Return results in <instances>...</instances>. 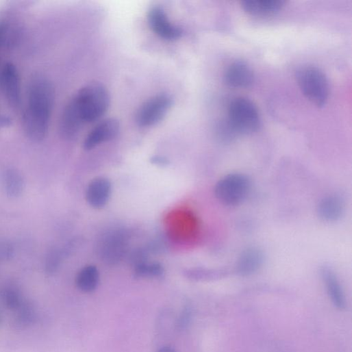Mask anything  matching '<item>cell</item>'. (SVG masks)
Returning <instances> with one entry per match:
<instances>
[{
    "label": "cell",
    "mask_w": 352,
    "mask_h": 352,
    "mask_svg": "<svg viewBox=\"0 0 352 352\" xmlns=\"http://www.w3.org/2000/svg\"><path fill=\"white\" fill-rule=\"evenodd\" d=\"M0 88L10 107L18 110L22 105L21 81L18 68L14 64L8 63L0 73Z\"/></svg>",
    "instance_id": "7"
},
{
    "label": "cell",
    "mask_w": 352,
    "mask_h": 352,
    "mask_svg": "<svg viewBox=\"0 0 352 352\" xmlns=\"http://www.w3.org/2000/svg\"><path fill=\"white\" fill-rule=\"evenodd\" d=\"M14 255L13 247L7 242L0 244V258L3 260H10Z\"/></svg>",
    "instance_id": "23"
},
{
    "label": "cell",
    "mask_w": 352,
    "mask_h": 352,
    "mask_svg": "<svg viewBox=\"0 0 352 352\" xmlns=\"http://www.w3.org/2000/svg\"><path fill=\"white\" fill-rule=\"evenodd\" d=\"M344 205L342 199L336 195L323 198L317 207V214L326 223H334L342 216Z\"/></svg>",
    "instance_id": "14"
},
{
    "label": "cell",
    "mask_w": 352,
    "mask_h": 352,
    "mask_svg": "<svg viewBox=\"0 0 352 352\" xmlns=\"http://www.w3.org/2000/svg\"><path fill=\"white\" fill-rule=\"evenodd\" d=\"M55 101L53 84L44 77H35L31 81L23 114V126L29 139L40 142L49 133Z\"/></svg>",
    "instance_id": "1"
},
{
    "label": "cell",
    "mask_w": 352,
    "mask_h": 352,
    "mask_svg": "<svg viewBox=\"0 0 352 352\" xmlns=\"http://www.w3.org/2000/svg\"><path fill=\"white\" fill-rule=\"evenodd\" d=\"M224 80L227 85L235 88L251 86L254 81V74L251 67L244 62H235L226 70Z\"/></svg>",
    "instance_id": "10"
},
{
    "label": "cell",
    "mask_w": 352,
    "mask_h": 352,
    "mask_svg": "<svg viewBox=\"0 0 352 352\" xmlns=\"http://www.w3.org/2000/svg\"><path fill=\"white\" fill-rule=\"evenodd\" d=\"M14 324L18 329H26L37 320L38 312L34 304L26 299L24 303L14 312Z\"/></svg>",
    "instance_id": "17"
},
{
    "label": "cell",
    "mask_w": 352,
    "mask_h": 352,
    "mask_svg": "<svg viewBox=\"0 0 352 352\" xmlns=\"http://www.w3.org/2000/svg\"><path fill=\"white\" fill-rule=\"evenodd\" d=\"M12 123L10 117L3 114L1 106H0V128L10 126Z\"/></svg>",
    "instance_id": "25"
},
{
    "label": "cell",
    "mask_w": 352,
    "mask_h": 352,
    "mask_svg": "<svg viewBox=\"0 0 352 352\" xmlns=\"http://www.w3.org/2000/svg\"><path fill=\"white\" fill-rule=\"evenodd\" d=\"M218 134L219 138L225 142L232 141L238 136L228 120L221 123Z\"/></svg>",
    "instance_id": "21"
},
{
    "label": "cell",
    "mask_w": 352,
    "mask_h": 352,
    "mask_svg": "<svg viewBox=\"0 0 352 352\" xmlns=\"http://www.w3.org/2000/svg\"><path fill=\"white\" fill-rule=\"evenodd\" d=\"M148 23L151 29L163 40L173 41L179 39L183 35L182 29L171 24L160 8L151 9L148 14Z\"/></svg>",
    "instance_id": "8"
},
{
    "label": "cell",
    "mask_w": 352,
    "mask_h": 352,
    "mask_svg": "<svg viewBox=\"0 0 352 352\" xmlns=\"http://www.w3.org/2000/svg\"><path fill=\"white\" fill-rule=\"evenodd\" d=\"M190 316H191L190 311L189 310V309L186 308L184 311V312H183V314H182V315H181V316L180 318V321H179V325L181 327H186L188 324V323L190 321Z\"/></svg>",
    "instance_id": "24"
},
{
    "label": "cell",
    "mask_w": 352,
    "mask_h": 352,
    "mask_svg": "<svg viewBox=\"0 0 352 352\" xmlns=\"http://www.w3.org/2000/svg\"><path fill=\"white\" fill-rule=\"evenodd\" d=\"M99 282L98 269L94 266H87L77 275V287L82 292H90L97 288Z\"/></svg>",
    "instance_id": "18"
},
{
    "label": "cell",
    "mask_w": 352,
    "mask_h": 352,
    "mask_svg": "<svg viewBox=\"0 0 352 352\" xmlns=\"http://www.w3.org/2000/svg\"><path fill=\"white\" fill-rule=\"evenodd\" d=\"M162 273L163 269L158 264H139L135 270L136 276L138 277H158L161 276Z\"/></svg>",
    "instance_id": "20"
},
{
    "label": "cell",
    "mask_w": 352,
    "mask_h": 352,
    "mask_svg": "<svg viewBox=\"0 0 352 352\" xmlns=\"http://www.w3.org/2000/svg\"><path fill=\"white\" fill-rule=\"evenodd\" d=\"M283 0H246L242 3L243 10L255 16H271L279 12L284 6Z\"/></svg>",
    "instance_id": "15"
},
{
    "label": "cell",
    "mask_w": 352,
    "mask_h": 352,
    "mask_svg": "<svg viewBox=\"0 0 352 352\" xmlns=\"http://www.w3.org/2000/svg\"><path fill=\"white\" fill-rule=\"evenodd\" d=\"M15 32L7 25H0V48L11 46L16 38Z\"/></svg>",
    "instance_id": "22"
},
{
    "label": "cell",
    "mask_w": 352,
    "mask_h": 352,
    "mask_svg": "<svg viewBox=\"0 0 352 352\" xmlns=\"http://www.w3.org/2000/svg\"><path fill=\"white\" fill-rule=\"evenodd\" d=\"M157 352H176L175 350L169 346H164L159 349Z\"/></svg>",
    "instance_id": "26"
},
{
    "label": "cell",
    "mask_w": 352,
    "mask_h": 352,
    "mask_svg": "<svg viewBox=\"0 0 352 352\" xmlns=\"http://www.w3.org/2000/svg\"><path fill=\"white\" fill-rule=\"evenodd\" d=\"M320 274L328 296L334 305L338 310H344L346 307L345 295L336 275L327 267L323 268Z\"/></svg>",
    "instance_id": "13"
},
{
    "label": "cell",
    "mask_w": 352,
    "mask_h": 352,
    "mask_svg": "<svg viewBox=\"0 0 352 352\" xmlns=\"http://www.w3.org/2000/svg\"><path fill=\"white\" fill-rule=\"evenodd\" d=\"M26 301L22 291L16 286L6 285L0 288V301L8 310L16 312Z\"/></svg>",
    "instance_id": "19"
},
{
    "label": "cell",
    "mask_w": 352,
    "mask_h": 352,
    "mask_svg": "<svg viewBox=\"0 0 352 352\" xmlns=\"http://www.w3.org/2000/svg\"><path fill=\"white\" fill-rule=\"evenodd\" d=\"M228 121L238 136L252 134L259 129L261 124L257 107L244 98L236 99L231 103Z\"/></svg>",
    "instance_id": "5"
},
{
    "label": "cell",
    "mask_w": 352,
    "mask_h": 352,
    "mask_svg": "<svg viewBox=\"0 0 352 352\" xmlns=\"http://www.w3.org/2000/svg\"><path fill=\"white\" fill-rule=\"evenodd\" d=\"M172 105L171 98L160 94L146 101L140 108L136 121L141 127H149L160 121Z\"/></svg>",
    "instance_id": "6"
},
{
    "label": "cell",
    "mask_w": 352,
    "mask_h": 352,
    "mask_svg": "<svg viewBox=\"0 0 352 352\" xmlns=\"http://www.w3.org/2000/svg\"><path fill=\"white\" fill-rule=\"evenodd\" d=\"M251 182L243 173L228 174L221 179L215 187L216 199L224 205L236 207L242 204L249 197Z\"/></svg>",
    "instance_id": "4"
},
{
    "label": "cell",
    "mask_w": 352,
    "mask_h": 352,
    "mask_svg": "<svg viewBox=\"0 0 352 352\" xmlns=\"http://www.w3.org/2000/svg\"><path fill=\"white\" fill-rule=\"evenodd\" d=\"M2 185L5 194L11 199L20 197L25 188V181L20 171L8 168L1 176Z\"/></svg>",
    "instance_id": "16"
},
{
    "label": "cell",
    "mask_w": 352,
    "mask_h": 352,
    "mask_svg": "<svg viewBox=\"0 0 352 352\" xmlns=\"http://www.w3.org/2000/svg\"><path fill=\"white\" fill-rule=\"evenodd\" d=\"M120 126L117 120L108 118L102 121L88 134L84 142L86 150H91L101 143L114 138L119 132Z\"/></svg>",
    "instance_id": "9"
},
{
    "label": "cell",
    "mask_w": 352,
    "mask_h": 352,
    "mask_svg": "<svg viewBox=\"0 0 352 352\" xmlns=\"http://www.w3.org/2000/svg\"><path fill=\"white\" fill-rule=\"evenodd\" d=\"M296 79L300 89L309 101L318 108L326 104L329 86L323 71L316 67H303L297 71Z\"/></svg>",
    "instance_id": "3"
},
{
    "label": "cell",
    "mask_w": 352,
    "mask_h": 352,
    "mask_svg": "<svg viewBox=\"0 0 352 352\" xmlns=\"http://www.w3.org/2000/svg\"><path fill=\"white\" fill-rule=\"evenodd\" d=\"M109 105L110 95L106 88L99 83H92L74 96L61 117L68 127L80 130L85 124L100 118Z\"/></svg>",
    "instance_id": "2"
},
{
    "label": "cell",
    "mask_w": 352,
    "mask_h": 352,
    "mask_svg": "<svg viewBox=\"0 0 352 352\" xmlns=\"http://www.w3.org/2000/svg\"><path fill=\"white\" fill-rule=\"evenodd\" d=\"M112 192L110 182L105 178H97L89 184L86 193L88 204L95 209H101L108 203Z\"/></svg>",
    "instance_id": "12"
},
{
    "label": "cell",
    "mask_w": 352,
    "mask_h": 352,
    "mask_svg": "<svg viewBox=\"0 0 352 352\" xmlns=\"http://www.w3.org/2000/svg\"><path fill=\"white\" fill-rule=\"evenodd\" d=\"M264 262L263 252L257 248H249L240 255L236 272L240 276H250L257 273Z\"/></svg>",
    "instance_id": "11"
},
{
    "label": "cell",
    "mask_w": 352,
    "mask_h": 352,
    "mask_svg": "<svg viewBox=\"0 0 352 352\" xmlns=\"http://www.w3.org/2000/svg\"><path fill=\"white\" fill-rule=\"evenodd\" d=\"M3 320V315L1 310H0V325L2 324Z\"/></svg>",
    "instance_id": "27"
}]
</instances>
